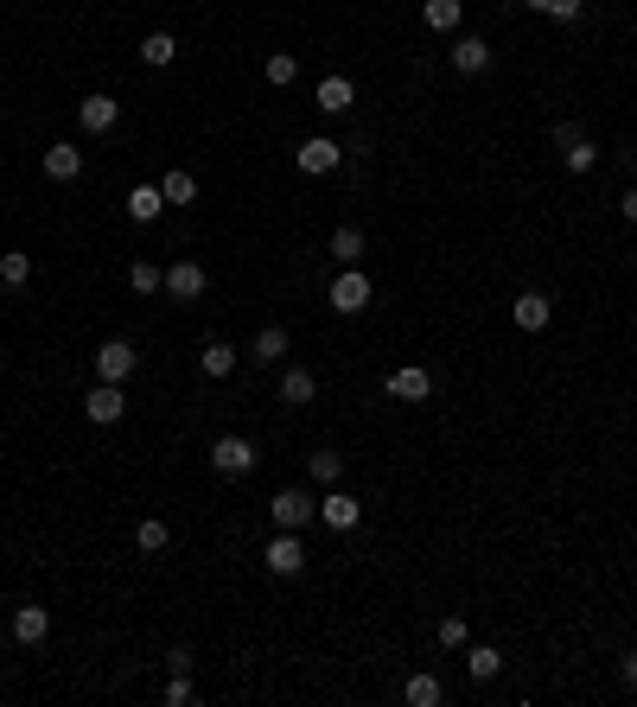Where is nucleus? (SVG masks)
I'll list each match as a JSON object with an SVG mask.
<instances>
[{
	"label": "nucleus",
	"mask_w": 637,
	"mask_h": 707,
	"mask_svg": "<svg viewBox=\"0 0 637 707\" xmlns=\"http://www.w3.org/2000/svg\"><path fill=\"white\" fill-rule=\"evenodd\" d=\"M555 141H561V166H567V172H593V166H599V147H593L580 128H561Z\"/></svg>",
	"instance_id": "ddd939ff"
},
{
	"label": "nucleus",
	"mask_w": 637,
	"mask_h": 707,
	"mask_svg": "<svg viewBox=\"0 0 637 707\" xmlns=\"http://www.w3.org/2000/svg\"><path fill=\"white\" fill-rule=\"evenodd\" d=\"M134 370H141V357H134V344H128V338L96 344V383H128Z\"/></svg>",
	"instance_id": "20e7f679"
},
{
	"label": "nucleus",
	"mask_w": 637,
	"mask_h": 707,
	"mask_svg": "<svg viewBox=\"0 0 637 707\" xmlns=\"http://www.w3.org/2000/svg\"><path fill=\"white\" fill-rule=\"evenodd\" d=\"M351 102H357L351 77H319V115H351Z\"/></svg>",
	"instance_id": "a211bd4d"
},
{
	"label": "nucleus",
	"mask_w": 637,
	"mask_h": 707,
	"mask_svg": "<svg viewBox=\"0 0 637 707\" xmlns=\"http://www.w3.org/2000/svg\"><path fill=\"white\" fill-rule=\"evenodd\" d=\"M166 676H192V650H185V644L166 650Z\"/></svg>",
	"instance_id": "f704fd0d"
},
{
	"label": "nucleus",
	"mask_w": 637,
	"mask_h": 707,
	"mask_svg": "<svg viewBox=\"0 0 637 707\" xmlns=\"http://www.w3.org/2000/svg\"><path fill=\"white\" fill-rule=\"evenodd\" d=\"M134 542H141V548H147V555H160V548L172 542V529L160 523V516H147V523H141V529H134Z\"/></svg>",
	"instance_id": "473e14b6"
},
{
	"label": "nucleus",
	"mask_w": 637,
	"mask_h": 707,
	"mask_svg": "<svg viewBox=\"0 0 637 707\" xmlns=\"http://www.w3.org/2000/svg\"><path fill=\"white\" fill-rule=\"evenodd\" d=\"M204 287H211L204 262H172L166 268V293H172V300H204Z\"/></svg>",
	"instance_id": "9d476101"
},
{
	"label": "nucleus",
	"mask_w": 637,
	"mask_h": 707,
	"mask_svg": "<svg viewBox=\"0 0 637 707\" xmlns=\"http://www.w3.org/2000/svg\"><path fill=\"white\" fill-rule=\"evenodd\" d=\"M618 211H625V223H631V230H637V185H631L625 198H618Z\"/></svg>",
	"instance_id": "e433bc0d"
},
{
	"label": "nucleus",
	"mask_w": 637,
	"mask_h": 707,
	"mask_svg": "<svg viewBox=\"0 0 637 707\" xmlns=\"http://www.w3.org/2000/svg\"><path fill=\"white\" fill-rule=\"evenodd\" d=\"M192 701V676H166V707H185Z\"/></svg>",
	"instance_id": "72a5a7b5"
},
{
	"label": "nucleus",
	"mask_w": 637,
	"mask_h": 707,
	"mask_svg": "<svg viewBox=\"0 0 637 707\" xmlns=\"http://www.w3.org/2000/svg\"><path fill=\"white\" fill-rule=\"evenodd\" d=\"M294 77H300V58H294V51H268V83H274V90H287Z\"/></svg>",
	"instance_id": "cd10ccee"
},
{
	"label": "nucleus",
	"mask_w": 637,
	"mask_h": 707,
	"mask_svg": "<svg viewBox=\"0 0 637 707\" xmlns=\"http://www.w3.org/2000/svg\"><path fill=\"white\" fill-rule=\"evenodd\" d=\"M618 676H625V688H637V650H631L625 663H618Z\"/></svg>",
	"instance_id": "4c0bfd02"
},
{
	"label": "nucleus",
	"mask_w": 637,
	"mask_h": 707,
	"mask_svg": "<svg viewBox=\"0 0 637 707\" xmlns=\"http://www.w3.org/2000/svg\"><path fill=\"white\" fill-rule=\"evenodd\" d=\"M287 344H294V338H287V325H262V332H255V344H249V357H255V364H281Z\"/></svg>",
	"instance_id": "aec40b11"
},
{
	"label": "nucleus",
	"mask_w": 637,
	"mask_h": 707,
	"mask_svg": "<svg viewBox=\"0 0 637 707\" xmlns=\"http://www.w3.org/2000/svg\"><path fill=\"white\" fill-rule=\"evenodd\" d=\"M325 300H332V313H344V319L364 313V306H370V274L364 268H338V281L325 287Z\"/></svg>",
	"instance_id": "f03ea898"
},
{
	"label": "nucleus",
	"mask_w": 637,
	"mask_h": 707,
	"mask_svg": "<svg viewBox=\"0 0 637 707\" xmlns=\"http://www.w3.org/2000/svg\"><path fill=\"white\" fill-rule=\"evenodd\" d=\"M306 478H313L319 491H332L338 478H344V459L338 453H313V459H306Z\"/></svg>",
	"instance_id": "bb28decb"
},
{
	"label": "nucleus",
	"mask_w": 637,
	"mask_h": 707,
	"mask_svg": "<svg viewBox=\"0 0 637 707\" xmlns=\"http://www.w3.org/2000/svg\"><path fill=\"white\" fill-rule=\"evenodd\" d=\"M402 701H408V707H440V701H446V688H440V676H427V669H421V676H408V682H402Z\"/></svg>",
	"instance_id": "5701e85b"
},
{
	"label": "nucleus",
	"mask_w": 637,
	"mask_h": 707,
	"mask_svg": "<svg viewBox=\"0 0 637 707\" xmlns=\"http://www.w3.org/2000/svg\"><path fill=\"white\" fill-rule=\"evenodd\" d=\"M172 58H179V39H172V32H147V39H141V64H153V71H166Z\"/></svg>",
	"instance_id": "a878e982"
},
{
	"label": "nucleus",
	"mask_w": 637,
	"mask_h": 707,
	"mask_svg": "<svg viewBox=\"0 0 637 707\" xmlns=\"http://www.w3.org/2000/svg\"><path fill=\"white\" fill-rule=\"evenodd\" d=\"M319 523H325V529H338V536H351V529L364 523V504H357L351 491H338V485H332V491L319 497Z\"/></svg>",
	"instance_id": "39448f33"
},
{
	"label": "nucleus",
	"mask_w": 637,
	"mask_h": 707,
	"mask_svg": "<svg viewBox=\"0 0 637 707\" xmlns=\"http://www.w3.org/2000/svg\"><path fill=\"white\" fill-rule=\"evenodd\" d=\"M236 364H243V357H236V344H223V338H211V344L198 351V370L211 376V383H223V376H230Z\"/></svg>",
	"instance_id": "f3484780"
},
{
	"label": "nucleus",
	"mask_w": 637,
	"mask_h": 707,
	"mask_svg": "<svg viewBox=\"0 0 637 707\" xmlns=\"http://www.w3.org/2000/svg\"><path fill=\"white\" fill-rule=\"evenodd\" d=\"M45 179H58V185H71V179H83V147H71V141H51L45 147Z\"/></svg>",
	"instance_id": "9b49d317"
},
{
	"label": "nucleus",
	"mask_w": 637,
	"mask_h": 707,
	"mask_svg": "<svg viewBox=\"0 0 637 707\" xmlns=\"http://www.w3.org/2000/svg\"><path fill=\"white\" fill-rule=\"evenodd\" d=\"M294 166H300V172H313V179H325V172H338V166H344V147H338V141H325V134H313V141H300V147H294Z\"/></svg>",
	"instance_id": "0eeeda50"
},
{
	"label": "nucleus",
	"mask_w": 637,
	"mask_h": 707,
	"mask_svg": "<svg viewBox=\"0 0 637 707\" xmlns=\"http://www.w3.org/2000/svg\"><path fill=\"white\" fill-rule=\"evenodd\" d=\"M421 20L434 32H459V20H466V0H421Z\"/></svg>",
	"instance_id": "4be33fe9"
},
{
	"label": "nucleus",
	"mask_w": 637,
	"mask_h": 707,
	"mask_svg": "<svg viewBox=\"0 0 637 707\" xmlns=\"http://www.w3.org/2000/svg\"><path fill=\"white\" fill-rule=\"evenodd\" d=\"M268 574L274 580H294L300 574V567H306V548H300V536H294V529H281V536H268Z\"/></svg>",
	"instance_id": "423d86ee"
},
{
	"label": "nucleus",
	"mask_w": 637,
	"mask_h": 707,
	"mask_svg": "<svg viewBox=\"0 0 637 707\" xmlns=\"http://www.w3.org/2000/svg\"><path fill=\"white\" fill-rule=\"evenodd\" d=\"M160 192H166V204H192L198 198V179H192V172H166Z\"/></svg>",
	"instance_id": "7c9ffc66"
},
{
	"label": "nucleus",
	"mask_w": 637,
	"mask_h": 707,
	"mask_svg": "<svg viewBox=\"0 0 637 707\" xmlns=\"http://www.w3.org/2000/svg\"><path fill=\"white\" fill-rule=\"evenodd\" d=\"M77 122H83V134H115V122H122V102L96 90V96L77 102Z\"/></svg>",
	"instance_id": "1a4fd4ad"
},
{
	"label": "nucleus",
	"mask_w": 637,
	"mask_h": 707,
	"mask_svg": "<svg viewBox=\"0 0 637 707\" xmlns=\"http://www.w3.org/2000/svg\"><path fill=\"white\" fill-rule=\"evenodd\" d=\"M523 7H529V13H548V0H523Z\"/></svg>",
	"instance_id": "58836bf2"
},
{
	"label": "nucleus",
	"mask_w": 637,
	"mask_h": 707,
	"mask_svg": "<svg viewBox=\"0 0 637 707\" xmlns=\"http://www.w3.org/2000/svg\"><path fill=\"white\" fill-rule=\"evenodd\" d=\"M364 249H370V236L357 230V223H338V230H332V243H325V255H332L338 268H357V262H364Z\"/></svg>",
	"instance_id": "f8f14e48"
},
{
	"label": "nucleus",
	"mask_w": 637,
	"mask_h": 707,
	"mask_svg": "<svg viewBox=\"0 0 637 707\" xmlns=\"http://www.w3.org/2000/svg\"><path fill=\"white\" fill-rule=\"evenodd\" d=\"M389 395H395V402H427V395H434V376H427L421 364H402L389 376Z\"/></svg>",
	"instance_id": "2eb2a0df"
},
{
	"label": "nucleus",
	"mask_w": 637,
	"mask_h": 707,
	"mask_svg": "<svg viewBox=\"0 0 637 707\" xmlns=\"http://www.w3.org/2000/svg\"><path fill=\"white\" fill-rule=\"evenodd\" d=\"M26 281H32V255H20V249L0 255V287H26Z\"/></svg>",
	"instance_id": "c756f323"
},
{
	"label": "nucleus",
	"mask_w": 637,
	"mask_h": 707,
	"mask_svg": "<svg viewBox=\"0 0 637 707\" xmlns=\"http://www.w3.org/2000/svg\"><path fill=\"white\" fill-rule=\"evenodd\" d=\"M466 669H472V682L504 676V650H497V644H472V650H466Z\"/></svg>",
	"instance_id": "393cba45"
},
{
	"label": "nucleus",
	"mask_w": 637,
	"mask_h": 707,
	"mask_svg": "<svg viewBox=\"0 0 637 707\" xmlns=\"http://www.w3.org/2000/svg\"><path fill=\"white\" fill-rule=\"evenodd\" d=\"M83 415H90L96 427H115L128 415V395H122V383H96L90 395H83Z\"/></svg>",
	"instance_id": "6e6552de"
},
{
	"label": "nucleus",
	"mask_w": 637,
	"mask_h": 707,
	"mask_svg": "<svg viewBox=\"0 0 637 707\" xmlns=\"http://www.w3.org/2000/svg\"><path fill=\"white\" fill-rule=\"evenodd\" d=\"M45 631H51V612L45 606H20V612H13V644H45Z\"/></svg>",
	"instance_id": "dca6fc26"
},
{
	"label": "nucleus",
	"mask_w": 637,
	"mask_h": 707,
	"mask_svg": "<svg viewBox=\"0 0 637 707\" xmlns=\"http://www.w3.org/2000/svg\"><path fill=\"white\" fill-rule=\"evenodd\" d=\"M128 287H134V293H160V287H166V268H160V262H134V268H128Z\"/></svg>",
	"instance_id": "c85d7f7f"
},
{
	"label": "nucleus",
	"mask_w": 637,
	"mask_h": 707,
	"mask_svg": "<svg viewBox=\"0 0 637 707\" xmlns=\"http://www.w3.org/2000/svg\"><path fill=\"white\" fill-rule=\"evenodd\" d=\"M466 637H472V631H466V618H459V612L434 625V644H440V650H466Z\"/></svg>",
	"instance_id": "2f4dec72"
},
{
	"label": "nucleus",
	"mask_w": 637,
	"mask_h": 707,
	"mask_svg": "<svg viewBox=\"0 0 637 707\" xmlns=\"http://www.w3.org/2000/svg\"><path fill=\"white\" fill-rule=\"evenodd\" d=\"M313 395H319V376H313V370H287V376H281V402H287V408H306Z\"/></svg>",
	"instance_id": "b1692460"
},
{
	"label": "nucleus",
	"mask_w": 637,
	"mask_h": 707,
	"mask_svg": "<svg viewBox=\"0 0 637 707\" xmlns=\"http://www.w3.org/2000/svg\"><path fill=\"white\" fill-rule=\"evenodd\" d=\"M211 472H217V478L255 472V446H249L243 434H217V440H211Z\"/></svg>",
	"instance_id": "7ed1b4c3"
},
{
	"label": "nucleus",
	"mask_w": 637,
	"mask_h": 707,
	"mask_svg": "<svg viewBox=\"0 0 637 707\" xmlns=\"http://www.w3.org/2000/svg\"><path fill=\"white\" fill-rule=\"evenodd\" d=\"M446 58H453L459 77H485V71H491V45H485V39H453V51H446Z\"/></svg>",
	"instance_id": "4468645a"
},
{
	"label": "nucleus",
	"mask_w": 637,
	"mask_h": 707,
	"mask_svg": "<svg viewBox=\"0 0 637 707\" xmlns=\"http://www.w3.org/2000/svg\"><path fill=\"white\" fill-rule=\"evenodd\" d=\"M548 313H555V306H548V293H516V306H510V319L523 325V332H542Z\"/></svg>",
	"instance_id": "6ab92c4d"
},
{
	"label": "nucleus",
	"mask_w": 637,
	"mask_h": 707,
	"mask_svg": "<svg viewBox=\"0 0 637 707\" xmlns=\"http://www.w3.org/2000/svg\"><path fill=\"white\" fill-rule=\"evenodd\" d=\"M580 7H587V0H548V13H555V20H580Z\"/></svg>",
	"instance_id": "c9c22d12"
},
{
	"label": "nucleus",
	"mask_w": 637,
	"mask_h": 707,
	"mask_svg": "<svg viewBox=\"0 0 637 707\" xmlns=\"http://www.w3.org/2000/svg\"><path fill=\"white\" fill-rule=\"evenodd\" d=\"M160 211H166V192H160V185H134V192H128V217H134V223H160Z\"/></svg>",
	"instance_id": "412c9836"
},
{
	"label": "nucleus",
	"mask_w": 637,
	"mask_h": 707,
	"mask_svg": "<svg viewBox=\"0 0 637 707\" xmlns=\"http://www.w3.org/2000/svg\"><path fill=\"white\" fill-rule=\"evenodd\" d=\"M268 516H274V529H294V536H300L306 523H319V497L313 491H274Z\"/></svg>",
	"instance_id": "f257e3e1"
}]
</instances>
